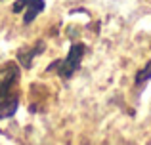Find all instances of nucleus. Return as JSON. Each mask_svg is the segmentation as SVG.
Instances as JSON below:
<instances>
[{"label":"nucleus","mask_w":151,"mask_h":145,"mask_svg":"<svg viewBox=\"0 0 151 145\" xmlns=\"http://www.w3.org/2000/svg\"><path fill=\"white\" fill-rule=\"evenodd\" d=\"M84 50H86L84 44H73L69 56H67L65 59H61V61H55L52 67L58 71V74L61 78H71L73 73L78 69V65H81V59H82V56H84Z\"/></svg>","instance_id":"obj_2"},{"label":"nucleus","mask_w":151,"mask_h":145,"mask_svg":"<svg viewBox=\"0 0 151 145\" xmlns=\"http://www.w3.org/2000/svg\"><path fill=\"white\" fill-rule=\"evenodd\" d=\"M147 80H151V59L145 63V67H142L140 71L136 73V84H145Z\"/></svg>","instance_id":"obj_4"},{"label":"nucleus","mask_w":151,"mask_h":145,"mask_svg":"<svg viewBox=\"0 0 151 145\" xmlns=\"http://www.w3.org/2000/svg\"><path fill=\"white\" fill-rule=\"evenodd\" d=\"M19 69L15 63H6L0 69V119H8L15 113L19 105L17 97Z\"/></svg>","instance_id":"obj_1"},{"label":"nucleus","mask_w":151,"mask_h":145,"mask_svg":"<svg viewBox=\"0 0 151 145\" xmlns=\"http://www.w3.org/2000/svg\"><path fill=\"white\" fill-rule=\"evenodd\" d=\"M12 10L15 14H23V23H31L44 10V0H15Z\"/></svg>","instance_id":"obj_3"}]
</instances>
